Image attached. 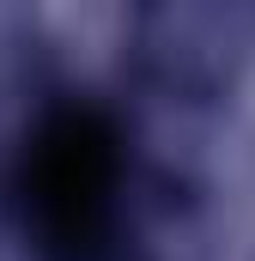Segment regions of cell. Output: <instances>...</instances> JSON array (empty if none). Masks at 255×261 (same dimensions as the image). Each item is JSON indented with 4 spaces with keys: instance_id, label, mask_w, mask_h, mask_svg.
<instances>
[{
    "instance_id": "6da1fadb",
    "label": "cell",
    "mask_w": 255,
    "mask_h": 261,
    "mask_svg": "<svg viewBox=\"0 0 255 261\" xmlns=\"http://www.w3.org/2000/svg\"><path fill=\"white\" fill-rule=\"evenodd\" d=\"M128 158L97 110L43 116L12 170V200L24 237L49 261H110L122 231Z\"/></svg>"
}]
</instances>
